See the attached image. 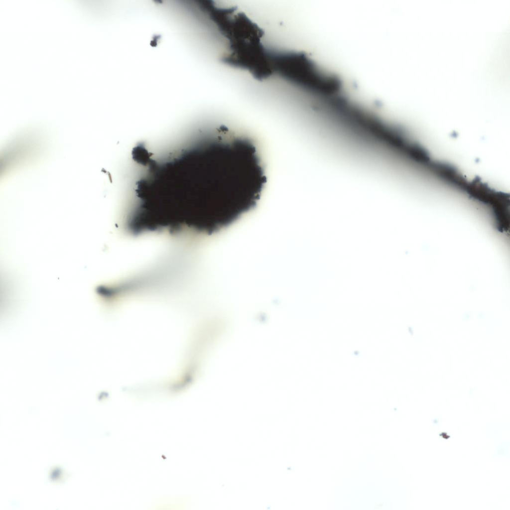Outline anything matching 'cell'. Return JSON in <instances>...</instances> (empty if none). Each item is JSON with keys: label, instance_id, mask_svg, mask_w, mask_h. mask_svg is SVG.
<instances>
[{"label": "cell", "instance_id": "1", "mask_svg": "<svg viewBox=\"0 0 510 510\" xmlns=\"http://www.w3.org/2000/svg\"><path fill=\"white\" fill-rule=\"evenodd\" d=\"M273 72L313 97L336 94L342 90L338 78L325 71L305 54L289 52L271 54Z\"/></svg>", "mask_w": 510, "mask_h": 510}]
</instances>
